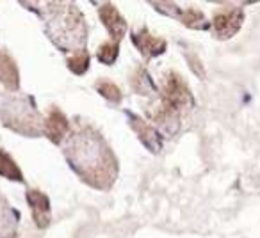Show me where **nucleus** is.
Listing matches in <instances>:
<instances>
[{
    "label": "nucleus",
    "instance_id": "f257e3e1",
    "mask_svg": "<svg viewBox=\"0 0 260 238\" xmlns=\"http://www.w3.org/2000/svg\"><path fill=\"white\" fill-rule=\"evenodd\" d=\"M64 153L75 173L91 187L107 190L114 183L118 162L94 130L84 127L73 132L64 144Z\"/></svg>",
    "mask_w": 260,
    "mask_h": 238
},
{
    "label": "nucleus",
    "instance_id": "dca6fc26",
    "mask_svg": "<svg viewBox=\"0 0 260 238\" xmlns=\"http://www.w3.org/2000/svg\"><path fill=\"white\" fill-rule=\"evenodd\" d=\"M66 64H68L72 73H75V75H84V73L87 71V68H89V54H87L86 50L75 52V54L68 57Z\"/></svg>",
    "mask_w": 260,
    "mask_h": 238
},
{
    "label": "nucleus",
    "instance_id": "a211bd4d",
    "mask_svg": "<svg viewBox=\"0 0 260 238\" xmlns=\"http://www.w3.org/2000/svg\"><path fill=\"white\" fill-rule=\"evenodd\" d=\"M118 54H119V45L116 41H107L96 52L98 61L104 62V64H114L116 59H118Z\"/></svg>",
    "mask_w": 260,
    "mask_h": 238
},
{
    "label": "nucleus",
    "instance_id": "20e7f679",
    "mask_svg": "<svg viewBox=\"0 0 260 238\" xmlns=\"http://www.w3.org/2000/svg\"><path fill=\"white\" fill-rule=\"evenodd\" d=\"M160 100L166 105H170L171 108H175L177 112L187 110V108L192 107L191 89L184 82V78L180 75H177L175 71L166 73V76H164Z\"/></svg>",
    "mask_w": 260,
    "mask_h": 238
},
{
    "label": "nucleus",
    "instance_id": "4468645a",
    "mask_svg": "<svg viewBox=\"0 0 260 238\" xmlns=\"http://www.w3.org/2000/svg\"><path fill=\"white\" fill-rule=\"evenodd\" d=\"M178 20H180L185 27H191V29H209V25H207V20H205V15H203V13L200 11V9H196V8H189V9L180 11Z\"/></svg>",
    "mask_w": 260,
    "mask_h": 238
},
{
    "label": "nucleus",
    "instance_id": "7ed1b4c3",
    "mask_svg": "<svg viewBox=\"0 0 260 238\" xmlns=\"http://www.w3.org/2000/svg\"><path fill=\"white\" fill-rule=\"evenodd\" d=\"M9 115H4V123L13 130L22 132L25 135H40L43 132L41 117L34 107L27 105L25 100H16L9 107Z\"/></svg>",
    "mask_w": 260,
    "mask_h": 238
},
{
    "label": "nucleus",
    "instance_id": "423d86ee",
    "mask_svg": "<svg viewBox=\"0 0 260 238\" xmlns=\"http://www.w3.org/2000/svg\"><path fill=\"white\" fill-rule=\"evenodd\" d=\"M150 117L152 121L168 135H173L178 130L180 125V112H177L175 108H171L170 105H166L162 100H159L150 110Z\"/></svg>",
    "mask_w": 260,
    "mask_h": 238
},
{
    "label": "nucleus",
    "instance_id": "6e6552de",
    "mask_svg": "<svg viewBox=\"0 0 260 238\" xmlns=\"http://www.w3.org/2000/svg\"><path fill=\"white\" fill-rule=\"evenodd\" d=\"M98 15H100V20L104 23V27L107 29V32L111 34L112 41H121V37L125 36L126 32V22L119 11L114 8L112 4H104L100 9H98Z\"/></svg>",
    "mask_w": 260,
    "mask_h": 238
},
{
    "label": "nucleus",
    "instance_id": "9d476101",
    "mask_svg": "<svg viewBox=\"0 0 260 238\" xmlns=\"http://www.w3.org/2000/svg\"><path fill=\"white\" fill-rule=\"evenodd\" d=\"M68 130H70V123L68 119H66V115L59 108H52L48 117L45 119L43 123V132L48 135V139L52 142H55V144H61L66 135H68Z\"/></svg>",
    "mask_w": 260,
    "mask_h": 238
},
{
    "label": "nucleus",
    "instance_id": "1a4fd4ad",
    "mask_svg": "<svg viewBox=\"0 0 260 238\" xmlns=\"http://www.w3.org/2000/svg\"><path fill=\"white\" fill-rule=\"evenodd\" d=\"M130 127L138 134L139 141H141L152 153H159L160 149H162V139H160L159 132L150 123H146L145 119L138 117V115H132V117H130Z\"/></svg>",
    "mask_w": 260,
    "mask_h": 238
},
{
    "label": "nucleus",
    "instance_id": "0eeeda50",
    "mask_svg": "<svg viewBox=\"0 0 260 238\" xmlns=\"http://www.w3.org/2000/svg\"><path fill=\"white\" fill-rule=\"evenodd\" d=\"M132 43H134L136 48L148 59L162 55L168 47L166 39H162V37H159V36H153L152 32H148V29H141L139 32L132 34Z\"/></svg>",
    "mask_w": 260,
    "mask_h": 238
},
{
    "label": "nucleus",
    "instance_id": "39448f33",
    "mask_svg": "<svg viewBox=\"0 0 260 238\" xmlns=\"http://www.w3.org/2000/svg\"><path fill=\"white\" fill-rule=\"evenodd\" d=\"M244 22V11L241 8H223L212 16V32L217 39H230L239 32Z\"/></svg>",
    "mask_w": 260,
    "mask_h": 238
},
{
    "label": "nucleus",
    "instance_id": "2eb2a0df",
    "mask_svg": "<svg viewBox=\"0 0 260 238\" xmlns=\"http://www.w3.org/2000/svg\"><path fill=\"white\" fill-rule=\"evenodd\" d=\"M0 174L9 180H15V181H22V171L18 169V166L15 164V160L8 155L6 151L0 149Z\"/></svg>",
    "mask_w": 260,
    "mask_h": 238
},
{
    "label": "nucleus",
    "instance_id": "f8f14e48",
    "mask_svg": "<svg viewBox=\"0 0 260 238\" xmlns=\"http://www.w3.org/2000/svg\"><path fill=\"white\" fill-rule=\"evenodd\" d=\"M0 80L9 89H18V69L9 55H0Z\"/></svg>",
    "mask_w": 260,
    "mask_h": 238
},
{
    "label": "nucleus",
    "instance_id": "6ab92c4d",
    "mask_svg": "<svg viewBox=\"0 0 260 238\" xmlns=\"http://www.w3.org/2000/svg\"><path fill=\"white\" fill-rule=\"evenodd\" d=\"M11 238H13V236H11Z\"/></svg>",
    "mask_w": 260,
    "mask_h": 238
},
{
    "label": "nucleus",
    "instance_id": "ddd939ff",
    "mask_svg": "<svg viewBox=\"0 0 260 238\" xmlns=\"http://www.w3.org/2000/svg\"><path fill=\"white\" fill-rule=\"evenodd\" d=\"M130 86H132V89H134L136 93L141 94V96H148V94H152L153 91H155L153 82L150 80V75L146 73L145 68L136 69L134 75L130 76Z\"/></svg>",
    "mask_w": 260,
    "mask_h": 238
},
{
    "label": "nucleus",
    "instance_id": "f03ea898",
    "mask_svg": "<svg viewBox=\"0 0 260 238\" xmlns=\"http://www.w3.org/2000/svg\"><path fill=\"white\" fill-rule=\"evenodd\" d=\"M47 32L61 50L79 52L86 45L87 27L82 13L73 4H47Z\"/></svg>",
    "mask_w": 260,
    "mask_h": 238
},
{
    "label": "nucleus",
    "instance_id": "9b49d317",
    "mask_svg": "<svg viewBox=\"0 0 260 238\" xmlns=\"http://www.w3.org/2000/svg\"><path fill=\"white\" fill-rule=\"evenodd\" d=\"M27 201L32 208V217L40 227H47L50 222V203L48 197L40 190L27 192Z\"/></svg>",
    "mask_w": 260,
    "mask_h": 238
},
{
    "label": "nucleus",
    "instance_id": "f3484780",
    "mask_svg": "<svg viewBox=\"0 0 260 238\" xmlns=\"http://www.w3.org/2000/svg\"><path fill=\"white\" fill-rule=\"evenodd\" d=\"M94 87H96L98 93L107 101H111V103H119V101H121V98H123L121 91H119V87L116 86V84L109 82V80H98Z\"/></svg>",
    "mask_w": 260,
    "mask_h": 238
}]
</instances>
